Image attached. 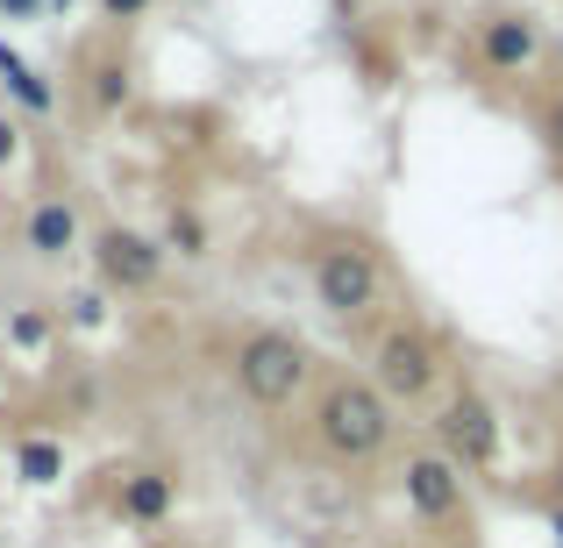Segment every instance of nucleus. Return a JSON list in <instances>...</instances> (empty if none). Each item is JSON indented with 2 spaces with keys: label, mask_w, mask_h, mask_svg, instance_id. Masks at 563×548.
<instances>
[{
  "label": "nucleus",
  "mask_w": 563,
  "mask_h": 548,
  "mask_svg": "<svg viewBox=\"0 0 563 548\" xmlns=\"http://www.w3.org/2000/svg\"><path fill=\"white\" fill-rule=\"evenodd\" d=\"M307 343L300 335H286V328H257V335H243L235 343V384H243V399L250 406H292L300 399V384H307Z\"/></svg>",
  "instance_id": "obj_2"
},
{
  "label": "nucleus",
  "mask_w": 563,
  "mask_h": 548,
  "mask_svg": "<svg viewBox=\"0 0 563 548\" xmlns=\"http://www.w3.org/2000/svg\"><path fill=\"white\" fill-rule=\"evenodd\" d=\"M122 100H129V71L114 57H100L93 65V108H122Z\"/></svg>",
  "instance_id": "obj_14"
},
{
  "label": "nucleus",
  "mask_w": 563,
  "mask_h": 548,
  "mask_svg": "<svg viewBox=\"0 0 563 548\" xmlns=\"http://www.w3.org/2000/svg\"><path fill=\"white\" fill-rule=\"evenodd\" d=\"M143 8H151V0H100V14H108V22H136Z\"/></svg>",
  "instance_id": "obj_17"
},
{
  "label": "nucleus",
  "mask_w": 563,
  "mask_h": 548,
  "mask_svg": "<svg viewBox=\"0 0 563 548\" xmlns=\"http://www.w3.org/2000/svg\"><path fill=\"white\" fill-rule=\"evenodd\" d=\"M14 470H22V484H57L65 478V449L43 441V435H29L22 449H14Z\"/></svg>",
  "instance_id": "obj_12"
},
{
  "label": "nucleus",
  "mask_w": 563,
  "mask_h": 548,
  "mask_svg": "<svg viewBox=\"0 0 563 548\" xmlns=\"http://www.w3.org/2000/svg\"><path fill=\"white\" fill-rule=\"evenodd\" d=\"M51 8H71V0H51Z\"/></svg>",
  "instance_id": "obj_22"
},
{
  "label": "nucleus",
  "mask_w": 563,
  "mask_h": 548,
  "mask_svg": "<svg viewBox=\"0 0 563 548\" xmlns=\"http://www.w3.org/2000/svg\"><path fill=\"white\" fill-rule=\"evenodd\" d=\"M442 378V357H435V343H428L421 328H393L378 343V357H372V384L393 406H407V399H421L428 384Z\"/></svg>",
  "instance_id": "obj_5"
},
{
  "label": "nucleus",
  "mask_w": 563,
  "mask_h": 548,
  "mask_svg": "<svg viewBox=\"0 0 563 548\" xmlns=\"http://www.w3.org/2000/svg\"><path fill=\"white\" fill-rule=\"evenodd\" d=\"M550 136H556V150H563V100L550 108Z\"/></svg>",
  "instance_id": "obj_20"
},
{
  "label": "nucleus",
  "mask_w": 563,
  "mask_h": 548,
  "mask_svg": "<svg viewBox=\"0 0 563 548\" xmlns=\"http://www.w3.org/2000/svg\"><path fill=\"white\" fill-rule=\"evenodd\" d=\"M407 506L421 513V521H450V513L464 506V470H456L442 449L407 456Z\"/></svg>",
  "instance_id": "obj_7"
},
{
  "label": "nucleus",
  "mask_w": 563,
  "mask_h": 548,
  "mask_svg": "<svg viewBox=\"0 0 563 548\" xmlns=\"http://www.w3.org/2000/svg\"><path fill=\"white\" fill-rule=\"evenodd\" d=\"M100 314H108V306H100V292H79V300H71V321H79V328H93Z\"/></svg>",
  "instance_id": "obj_16"
},
{
  "label": "nucleus",
  "mask_w": 563,
  "mask_h": 548,
  "mask_svg": "<svg viewBox=\"0 0 563 548\" xmlns=\"http://www.w3.org/2000/svg\"><path fill=\"white\" fill-rule=\"evenodd\" d=\"M556 548H563V513H556Z\"/></svg>",
  "instance_id": "obj_21"
},
{
  "label": "nucleus",
  "mask_w": 563,
  "mask_h": 548,
  "mask_svg": "<svg viewBox=\"0 0 563 548\" xmlns=\"http://www.w3.org/2000/svg\"><path fill=\"white\" fill-rule=\"evenodd\" d=\"M165 257L172 249L151 243V235H136V228H100L93 235V271H100L108 292H151L157 278H165Z\"/></svg>",
  "instance_id": "obj_6"
},
{
  "label": "nucleus",
  "mask_w": 563,
  "mask_h": 548,
  "mask_svg": "<svg viewBox=\"0 0 563 548\" xmlns=\"http://www.w3.org/2000/svg\"><path fill=\"white\" fill-rule=\"evenodd\" d=\"M435 441L456 470H493L499 463V421L478 392H456L450 406L435 413Z\"/></svg>",
  "instance_id": "obj_4"
},
{
  "label": "nucleus",
  "mask_w": 563,
  "mask_h": 548,
  "mask_svg": "<svg viewBox=\"0 0 563 548\" xmlns=\"http://www.w3.org/2000/svg\"><path fill=\"white\" fill-rule=\"evenodd\" d=\"M536 51H542V22L536 14H485L478 22L485 71H521V65H536Z\"/></svg>",
  "instance_id": "obj_8"
},
{
  "label": "nucleus",
  "mask_w": 563,
  "mask_h": 548,
  "mask_svg": "<svg viewBox=\"0 0 563 548\" xmlns=\"http://www.w3.org/2000/svg\"><path fill=\"white\" fill-rule=\"evenodd\" d=\"M165 249H179V257H207V228L192 206H172L165 214Z\"/></svg>",
  "instance_id": "obj_13"
},
{
  "label": "nucleus",
  "mask_w": 563,
  "mask_h": 548,
  "mask_svg": "<svg viewBox=\"0 0 563 548\" xmlns=\"http://www.w3.org/2000/svg\"><path fill=\"white\" fill-rule=\"evenodd\" d=\"M22 243H29V257H43V264L71 257V249H79V214H71V200H36L29 206Z\"/></svg>",
  "instance_id": "obj_9"
},
{
  "label": "nucleus",
  "mask_w": 563,
  "mask_h": 548,
  "mask_svg": "<svg viewBox=\"0 0 563 548\" xmlns=\"http://www.w3.org/2000/svg\"><path fill=\"white\" fill-rule=\"evenodd\" d=\"M172 499H179V492H172L165 470H129V478H122V513L136 527H157L172 513Z\"/></svg>",
  "instance_id": "obj_10"
},
{
  "label": "nucleus",
  "mask_w": 563,
  "mask_h": 548,
  "mask_svg": "<svg viewBox=\"0 0 563 548\" xmlns=\"http://www.w3.org/2000/svg\"><path fill=\"white\" fill-rule=\"evenodd\" d=\"M14 143H22V128H14L8 114H0V165H8V157H14Z\"/></svg>",
  "instance_id": "obj_19"
},
{
  "label": "nucleus",
  "mask_w": 563,
  "mask_h": 548,
  "mask_svg": "<svg viewBox=\"0 0 563 548\" xmlns=\"http://www.w3.org/2000/svg\"><path fill=\"white\" fill-rule=\"evenodd\" d=\"M378 257L364 243H329V249H314V300H321V314H335V321H357V314H372L378 306Z\"/></svg>",
  "instance_id": "obj_3"
},
{
  "label": "nucleus",
  "mask_w": 563,
  "mask_h": 548,
  "mask_svg": "<svg viewBox=\"0 0 563 548\" xmlns=\"http://www.w3.org/2000/svg\"><path fill=\"white\" fill-rule=\"evenodd\" d=\"M43 8H51V0H0V14H8V22H36Z\"/></svg>",
  "instance_id": "obj_18"
},
{
  "label": "nucleus",
  "mask_w": 563,
  "mask_h": 548,
  "mask_svg": "<svg viewBox=\"0 0 563 548\" xmlns=\"http://www.w3.org/2000/svg\"><path fill=\"white\" fill-rule=\"evenodd\" d=\"M314 435H321V449L343 456V463H372L385 441H393V399L364 378L329 384L321 406H314Z\"/></svg>",
  "instance_id": "obj_1"
},
{
  "label": "nucleus",
  "mask_w": 563,
  "mask_h": 548,
  "mask_svg": "<svg viewBox=\"0 0 563 548\" xmlns=\"http://www.w3.org/2000/svg\"><path fill=\"white\" fill-rule=\"evenodd\" d=\"M8 335H14L22 349H36V343H43V321H36V314H14V321H8Z\"/></svg>",
  "instance_id": "obj_15"
},
{
  "label": "nucleus",
  "mask_w": 563,
  "mask_h": 548,
  "mask_svg": "<svg viewBox=\"0 0 563 548\" xmlns=\"http://www.w3.org/2000/svg\"><path fill=\"white\" fill-rule=\"evenodd\" d=\"M0 86H8V93H14V100H22V108H29V114H51V108H57V93H51V86H43V71H36V65H29V57H22V51H14V43H8V36H0Z\"/></svg>",
  "instance_id": "obj_11"
}]
</instances>
